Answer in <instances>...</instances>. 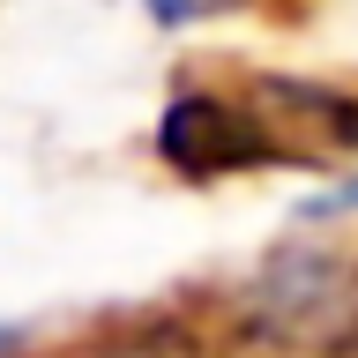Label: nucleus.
<instances>
[{
    "label": "nucleus",
    "instance_id": "nucleus-1",
    "mask_svg": "<svg viewBox=\"0 0 358 358\" xmlns=\"http://www.w3.org/2000/svg\"><path fill=\"white\" fill-rule=\"evenodd\" d=\"M157 150L172 157L179 172L194 179H217V172H246V164H276V142L262 134V120L239 105H224V97H172L164 120H157Z\"/></svg>",
    "mask_w": 358,
    "mask_h": 358
},
{
    "label": "nucleus",
    "instance_id": "nucleus-2",
    "mask_svg": "<svg viewBox=\"0 0 358 358\" xmlns=\"http://www.w3.org/2000/svg\"><path fill=\"white\" fill-rule=\"evenodd\" d=\"M157 15H194V8H209V0H150Z\"/></svg>",
    "mask_w": 358,
    "mask_h": 358
},
{
    "label": "nucleus",
    "instance_id": "nucleus-3",
    "mask_svg": "<svg viewBox=\"0 0 358 358\" xmlns=\"http://www.w3.org/2000/svg\"><path fill=\"white\" fill-rule=\"evenodd\" d=\"M8 351H15V336H0V358H8Z\"/></svg>",
    "mask_w": 358,
    "mask_h": 358
}]
</instances>
